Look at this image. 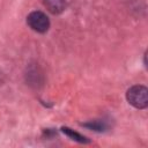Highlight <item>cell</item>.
<instances>
[{"label":"cell","mask_w":148,"mask_h":148,"mask_svg":"<svg viewBox=\"0 0 148 148\" xmlns=\"http://www.w3.org/2000/svg\"><path fill=\"white\" fill-rule=\"evenodd\" d=\"M126 98L136 109H145L148 105V89L145 86H133L126 92Z\"/></svg>","instance_id":"obj_1"},{"label":"cell","mask_w":148,"mask_h":148,"mask_svg":"<svg viewBox=\"0 0 148 148\" xmlns=\"http://www.w3.org/2000/svg\"><path fill=\"white\" fill-rule=\"evenodd\" d=\"M27 23L34 31H37L40 34L46 32L50 28L49 17L46 16V14H44L43 12H39V10L31 12L27 17Z\"/></svg>","instance_id":"obj_2"},{"label":"cell","mask_w":148,"mask_h":148,"mask_svg":"<svg viewBox=\"0 0 148 148\" xmlns=\"http://www.w3.org/2000/svg\"><path fill=\"white\" fill-rule=\"evenodd\" d=\"M44 5L52 14H60L66 8V0H44Z\"/></svg>","instance_id":"obj_3"},{"label":"cell","mask_w":148,"mask_h":148,"mask_svg":"<svg viewBox=\"0 0 148 148\" xmlns=\"http://www.w3.org/2000/svg\"><path fill=\"white\" fill-rule=\"evenodd\" d=\"M61 130H62V132H64L67 136H69L71 139L75 140V141H77V142H81V143H87V142H89V140H88L86 136L79 134L77 132H75V131H73V130H71V128H68V127H62Z\"/></svg>","instance_id":"obj_4"},{"label":"cell","mask_w":148,"mask_h":148,"mask_svg":"<svg viewBox=\"0 0 148 148\" xmlns=\"http://www.w3.org/2000/svg\"><path fill=\"white\" fill-rule=\"evenodd\" d=\"M83 126L88 127V128H91L94 131H104V128L106 127L105 123L104 121H91V123H87V124H83Z\"/></svg>","instance_id":"obj_5"}]
</instances>
